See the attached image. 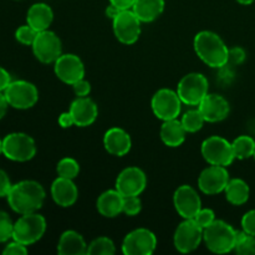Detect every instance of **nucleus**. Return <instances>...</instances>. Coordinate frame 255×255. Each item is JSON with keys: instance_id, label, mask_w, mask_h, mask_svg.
<instances>
[{"instance_id": "5", "label": "nucleus", "mask_w": 255, "mask_h": 255, "mask_svg": "<svg viewBox=\"0 0 255 255\" xmlns=\"http://www.w3.org/2000/svg\"><path fill=\"white\" fill-rule=\"evenodd\" d=\"M2 154L15 162L30 161L36 154V144L29 134L14 132L2 139Z\"/></svg>"}, {"instance_id": "27", "label": "nucleus", "mask_w": 255, "mask_h": 255, "mask_svg": "<svg viewBox=\"0 0 255 255\" xmlns=\"http://www.w3.org/2000/svg\"><path fill=\"white\" fill-rule=\"evenodd\" d=\"M227 201L233 206H243L247 203L251 196V189H249L248 183L241 178H233L229 179L228 184H227L226 189Z\"/></svg>"}, {"instance_id": "6", "label": "nucleus", "mask_w": 255, "mask_h": 255, "mask_svg": "<svg viewBox=\"0 0 255 255\" xmlns=\"http://www.w3.org/2000/svg\"><path fill=\"white\" fill-rule=\"evenodd\" d=\"M208 80L198 72H191L181 79L177 86V94L182 102L188 106H198L208 95Z\"/></svg>"}, {"instance_id": "26", "label": "nucleus", "mask_w": 255, "mask_h": 255, "mask_svg": "<svg viewBox=\"0 0 255 255\" xmlns=\"http://www.w3.org/2000/svg\"><path fill=\"white\" fill-rule=\"evenodd\" d=\"M164 10V0H136L132 11L142 22L154 21Z\"/></svg>"}, {"instance_id": "48", "label": "nucleus", "mask_w": 255, "mask_h": 255, "mask_svg": "<svg viewBox=\"0 0 255 255\" xmlns=\"http://www.w3.org/2000/svg\"><path fill=\"white\" fill-rule=\"evenodd\" d=\"M0 153H2V139H0Z\"/></svg>"}, {"instance_id": "44", "label": "nucleus", "mask_w": 255, "mask_h": 255, "mask_svg": "<svg viewBox=\"0 0 255 255\" xmlns=\"http://www.w3.org/2000/svg\"><path fill=\"white\" fill-rule=\"evenodd\" d=\"M134 1H136V0H110V4L115 5V6H117L121 10H125V9H132Z\"/></svg>"}, {"instance_id": "49", "label": "nucleus", "mask_w": 255, "mask_h": 255, "mask_svg": "<svg viewBox=\"0 0 255 255\" xmlns=\"http://www.w3.org/2000/svg\"><path fill=\"white\" fill-rule=\"evenodd\" d=\"M253 157H254V159H255V152H254V156Z\"/></svg>"}, {"instance_id": "38", "label": "nucleus", "mask_w": 255, "mask_h": 255, "mask_svg": "<svg viewBox=\"0 0 255 255\" xmlns=\"http://www.w3.org/2000/svg\"><path fill=\"white\" fill-rule=\"evenodd\" d=\"M2 254L4 255H25V254H27V249H26V246H24V244L19 243V242H16L12 239L11 243H9L6 247H5V249L2 251Z\"/></svg>"}, {"instance_id": "3", "label": "nucleus", "mask_w": 255, "mask_h": 255, "mask_svg": "<svg viewBox=\"0 0 255 255\" xmlns=\"http://www.w3.org/2000/svg\"><path fill=\"white\" fill-rule=\"evenodd\" d=\"M237 232L227 222L216 219L211 226L203 229V241L211 252L226 254L236 248Z\"/></svg>"}, {"instance_id": "29", "label": "nucleus", "mask_w": 255, "mask_h": 255, "mask_svg": "<svg viewBox=\"0 0 255 255\" xmlns=\"http://www.w3.org/2000/svg\"><path fill=\"white\" fill-rule=\"evenodd\" d=\"M181 122L182 125H183L184 129H186L188 133H194V132H198L199 129L203 127L206 120H204L203 115L199 111V109H196L189 110L188 112H186V114L182 116Z\"/></svg>"}, {"instance_id": "28", "label": "nucleus", "mask_w": 255, "mask_h": 255, "mask_svg": "<svg viewBox=\"0 0 255 255\" xmlns=\"http://www.w3.org/2000/svg\"><path fill=\"white\" fill-rule=\"evenodd\" d=\"M236 158L247 159L254 156L255 141L251 136H239L232 142Z\"/></svg>"}, {"instance_id": "46", "label": "nucleus", "mask_w": 255, "mask_h": 255, "mask_svg": "<svg viewBox=\"0 0 255 255\" xmlns=\"http://www.w3.org/2000/svg\"><path fill=\"white\" fill-rule=\"evenodd\" d=\"M120 11H121V9H119V7L115 6V5L110 4L109 6L106 7V16L110 17V19L114 20L115 17H116L117 15L120 14Z\"/></svg>"}, {"instance_id": "33", "label": "nucleus", "mask_w": 255, "mask_h": 255, "mask_svg": "<svg viewBox=\"0 0 255 255\" xmlns=\"http://www.w3.org/2000/svg\"><path fill=\"white\" fill-rule=\"evenodd\" d=\"M14 223L9 214L4 211H0V243H5L9 239H12Z\"/></svg>"}, {"instance_id": "34", "label": "nucleus", "mask_w": 255, "mask_h": 255, "mask_svg": "<svg viewBox=\"0 0 255 255\" xmlns=\"http://www.w3.org/2000/svg\"><path fill=\"white\" fill-rule=\"evenodd\" d=\"M37 34H39V31H36L34 27H31L29 24H26L20 26L19 29L15 31V37H16V40L20 44L32 45L35 39H36Z\"/></svg>"}, {"instance_id": "9", "label": "nucleus", "mask_w": 255, "mask_h": 255, "mask_svg": "<svg viewBox=\"0 0 255 255\" xmlns=\"http://www.w3.org/2000/svg\"><path fill=\"white\" fill-rule=\"evenodd\" d=\"M182 100L173 90L161 89L153 95L151 101L152 111L162 121L178 119L182 110Z\"/></svg>"}, {"instance_id": "45", "label": "nucleus", "mask_w": 255, "mask_h": 255, "mask_svg": "<svg viewBox=\"0 0 255 255\" xmlns=\"http://www.w3.org/2000/svg\"><path fill=\"white\" fill-rule=\"evenodd\" d=\"M9 106L10 105H9V102H7L5 95L2 94V92H0V120H1L5 115H6L7 107Z\"/></svg>"}, {"instance_id": "7", "label": "nucleus", "mask_w": 255, "mask_h": 255, "mask_svg": "<svg viewBox=\"0 0 255 255\" xmlns=\"http://www.w3.org/2000/svg\"><path fill=\"white\" fill-rule=\"evenodd\" d=\"M201 152L203 158L209 164L216 166L228 167L236 159L232 143L221 136H212L204 139Z\"/></svg>"}, {"instance_id": "32", "label": "nucleus", "mask_w": 255, "mask_h": 255, "mask_svg": "<svg viewBox=\"0 0 255 255\" xmlns=\"http://www.w3.org/2000/svg\"><path fill=\"white\" fill-rule=\"evenodd\" d=\"M234 251L239 255H255V237L244 231L237 232V243Z\"/></svg>"}, {"instance_id": "14", "label": "nucleus", "mask_w": 255, "mask_h": 255, "mask_svg": "<svg viewBox=\"0 0 255 255\" xmlns=\"http://www.w3.org/2000/svg\"><path fill=\"white\" fill-rule=\"evenodd\" d=\"M174 208L183 219H192L202 208V201L198 192L188 184L178 187L173 196Z\"/></svg>"}, {"instance_id": "23", "label": "nucleus", "mask_w": 255, "mask_h": 255, "mask_svg": "<svg viewBox=\"0 0 255 255\" xmlns=\"http://www.w3.org/2000/svg\"><path fill=\"white\" fill-rule=\"evenodd\" d=\"M52 20H54V12H52L51 7L45 2H36L27 10V24L34 27L36 31L40 32L44 30H49Z\"/></svg>"}, {"instance_id": "19", "label": "nucleus", "mask_w": 255, "mask_h": 255, "mask_svg": "<svg viewBox=\"0 0 255 255\" xmlns=\"http://www.w3.org/2000/svg\"><path fill=\"white\" fill-rule=\"evenodd\" d=\"M70 114L74 117L75 125L79 127L91 126L97 119L99 110L96 104L87 97H77L70 106Z\"/></svg>"}, {"instance_id": "30", "label": "nucleus", "mask_w": 255, "mask_h": 255, "mask_svg": "<svg viewBox=\"0 0 255 255\" xmlns=\"http://www.w3.org/2000/svg\"><path fill=\"white\" fill-rule=\"evenodd\" d=\"M116 253L114 242L107 237H100L92 241L87 247V254L90 255H112Z\"/></svg>"}, {"instance_id": "39", "label": "nucleus", "mask_w": 255, "mask_h": 255, "mask_svg": "<svg viewBox=\"0 0 255 255\" xmlns=\"http://www.w3.org/2000/svg\"><path fill=\"white\" fill-rule=\"evenodd\" d=\"M72 87H74V92L77 97H87L90 92H91V85L85 79H81L77 82H75Z\"/></svg>"}, {"instance_id": "15", "label": "nucleus", "mask_w": 255, "mask_h": 255, "mask_svg": "<svg viewBox=\"0 0 255 255\" xmlns=\"http://www.w3.org/2000/svg\"><path fill=\"white\" fill-rule=\"evenodd\" d=\"M229 179L231 178L227 167L211 164L199 174L198 187L204 194H218L224 192Z\"/></svg>"}, {"instance_id": "13", "label": "nucleus", "mask_w": 255, "mask_h": 255, "mask_svg": "<svg viewBox=\"0 0 255 255\" xmlns=\"http://www.w3.org/2000/svg\"><path fill=\"white\" fill-rule=\"evenodd\" d=\"M31 46L36 59L42 64L55 62L62 55L61 40L50 30L40 31Z\"/></svg>"}, {"instance_id": "10", "label": "nucleus", "mask_w": 255, "mask_h": 255, "mask_svg": "<svg viewBox=\"0 0 255 255\" xmlns=\"http://www.w3.org/2000/svg\"><path fill=\"white\" fill-rule=\"evenodd\" d=\"M203 241V228L192 219H184L174 232V247L181 253H191L196 251Z\"/></svg>"}, {"instance_id": "37", "label": "nucleus", "mask_w": 255, "mask_h": 255, "mask_svg": "<svg viewBox=\"0 0 255 255\" xmlns=\"http://www.w3.org/2000/svg\"><path fill=\"white\" fill-rule=\"evenodd\" d=\"M242 228L246 233L255 237V209L244 214L242 218Z\"/></svg>"}, {"instance_id": "31", "label": "nucleus", "mask_w": 255, "mask_h": 255, "mask_svg": "<svg viewBox=\"0 0 255 255\" xmlns=\"http://www.w3.org/2000/svg\"><path fill=\"white\" fill-rule=\"evenodd\" d=\"M56 172L59 177H62V178L75 179L80 173V164L76 159L71 158V157H65V158L60 159L57 163Z\"/></svg>"}, {"instance_id": "35", "label": "nucleus", "mask_w": 255, "mask_h": 255, "mask_svg": "<svg viewBox=\"0 0 255 255\" xmlns=\"http://www.w3.org/2000/svg\"><path fill=\"white\" fill-rule=\"evenodd\" d=\"M142 202L138 196L124 197V208L122 213L127 214L128 217H134L141 212Z\"/></svg>"}, {"instance_id": "20", "label": "nucleus", "mask_w": 255, "mask_h": 255, "mask_svg": "<svg viewBox=\"0 0 255 255\" xmlns=\"http://www.w3.org/2000/svg\"><path fill=\"white\" fill-rule=\"evenodd\" d=\"M51 197L57 206L67 208L76 203L79 189L74 183V179L57 177L51 184Z\"/></svg>"}, {"instance_id": "16", "label": "nucleus", "mask_w": 255, "mask_h": 255, "mask_svg": "<svg viewBox=\"0 0 255 255\" xmlns=\"http://www.w3.org/2000/svg\"><path fill=\"white\" fill-rule=\"evenodd\" d=\"M147 186V177L138 167H127L116 179V189L124 197L139 196Z\"/></svg>"}, {"instance_id": "1", "label": "nucleus", "mask_w": 255, "mask_h": 255, "mask_svg": "<svg viewBox=\"0 0 255 255\" xmlns=\"http://www.w3.org/2000/svg\"><path fill=\"white\" fill-rule=\"evenodd\" d=\"M45 196L44 187L39 182L21 181L12 184L6 198L12 211L19 214H27L41 208Z\"/></svg>"}, {"instance_id": "4", "label": "nucleus", "mask_w": 255, "mask_h": 255, "mask_svg": "<svg viewBox=\"0 0 255 255\" xmlns=\"http://www.w3.org/2000/svg\"><path fill=\"white\" fill-rule=\"evenodd\" d=\"M46 232V221L41 214L27 213L21 214L14 223L12 239L24 246H31L44 237Z\"/></svg>"}, {"instance_id": "21", "label": "nucleus", "mask_w": 255, "mask_h": 255, "mask_svg": "<svg viewBox=\"0 0 255 255\" xmlns=\"http://www.w3.org/2000/svg\"><path fill=\"white\" fill-rule=\"evenodd\" d=\"M104 146L112 156H126L132 147L131 136L120 127H112L107 129L104 136Z\"/></svg>"}, {"instance_id": "42", "label": "nucleus", "mask_w": 255, "mask_h": 255, "mask_svg": "<svg viewBox=\"0 0 255 255\" xmlns=\"http://www.w3.org/2000/svg\"><path fill=\"white\" fill-rule=\"evenodd\" d=\"M57 121H59V125L62 128H70V127H72L75 125L74 117L70 114V111L62 112L59 116V120H57Z\"/></svg>"}, {"instance_id": "18", "label": "nucleus", "mask_w": 255, "mask_h": 255, "mask_svg": "<svg viewBox=\"0 0 255 255\" xmlns=\"http://www.w3.org/2000/svg\"><path fill=\"white\" fill-rule=\"evenodd\" d=\"M199 111L203 115L206 122H221L228 117L231 106L229 102L221 95L208 94L201 104L198 105Z\"/></svg>"}, {"instance_id": "47", "label": "nucleus", "mask_w": 255, "mask_h": 255, "mask_svg": "<svg viewBox=\"0 0 255 255\" xmlns=\"http://www.w3.org/2000/svg\"><path fill=\"white\" fill-rule=\"evenodd\" d=\"M237 1L242 5H251V4H253L255 0H237Z\"/></svg>"}, {"instance_id": "43", "label": "nucleus", "mask_w": 255, "mask_h": 255, "mask_svg": "<svg viewBox=\"0 0 255 255\" xmlns=\"http://www.w3.org/2000/svg\"><path fill=\"white\" fill-rule=\"evenodd\" d=\"M11 82V76L5 69L0 67V92L5 91L9 84Z\"/></svg>"}, {"instance_id": "12", "label": "nucleus", "mask_w": 255, "mask_h": 255, "mask_svg": "<svg viewBox=\"0 0 255 255\" xmlns=\"http://www.w3.org/2000/svg\"><path fill=\"white\" fill-rule=\"evenodd\" d=\"M157 238L149 229L138 228L129 232L122 243V253L126 255H151L156 251Z\"/></svg>"}, {"instance_id": "17", "label": "nucleus", "mask_w": 255, "mask_h": 255, "mask_svg": "<svg viewBox=\"0 0 255 255\" xmlns=\"http://www.w3.org/2000/svg\"><path fill=\"white\" fill-rule=\"evenodd\" d=\"M54 64L55 74L65 84L72 86L75 82L85 77L84 62L77 55L62 54Z\"/></svg>"}, {"instance_id": "25", "label": "nucleus", "mask_w": 255, "mask_h": 255, "mask_svg": "<svg viewBox=\"0 0 255 255\" xmlns=\"http://www.w3.org/2000/svg\"><path fill=\"white\" fill-rule=\"evenodd\" d=\"M161 139L166 146L168 147H179L186 139L187 131L184 129L181 120H167L163 121L161 126Z\"/></svg>"}, {"instance_id": "8", "label": "nucleus", "mask_w": 255, "mask_h": 255, "mask_svg": "<svg viewBox=\"0 0 255 255\" xmlns=\"http://www.w3.org/2000/svg\"><path fill=\"white\" fill-rule=\"evenodd\" d=\"M5 97L11 107L17 110H26L34 106L39 100L36 86L29 81L16 80L11 81L4 91Z\"/></svg>"}, {"instance_id": "24", "label": "nucleus", "mask_w": 255, "mask_h": 255, "mask_svg": "<svg viewBox=\"0 0 255 255\" xmlns=\"http://www.w3.org/2000/svg\"><path fill=\"white\" fill-rule=\"evenodd\" d=\"M87 244L80 233L66 231L61 234L57 244V253L60 255H84L87 254Z\"/></svg>"}, {"instance_id": "41", "label": "nucleus", "mask_w": 255, "mask_h": 255, "mask_svg": "<svg viewBox=\"0 0 255 255\" xmlns=\"http://www.w3.org/2000/svg\"><path fill=\"white\" fill-rule=\"evenodd\" d=\"M11 186L12 184L11 182H10V178L6 174V172L0 169V198L7 196Z\"/></svg>"}, {"instance_id": "36", "label": "nucleus", "mask_w": 255, "mask_h": 255, "mask_svg": "<svg viewBox=\"0 0 255 255\" xmlns=\"http://www.w3.org/2000/svg\"><path fill=\"white\" fill-rule=\"evenodd\" d=\"M193 219L204 229L208 226H211V224L216 221V214H214V212L212 211V209L201 208V211L197 213V216L194 217Z\"/></svg>"}, {"instance_id": "11", "label": "nucleus", "mask_w": 255, "mask_h": 255, "mask_svg": "<svg viewBox=\"0 0 255 255\" xmlns=\"http://www.w3.org/2000/svg\"><path fill=\"white\" fill-rule=\"evenodd\" d=\"M114 32L120 42L132 45L138 40L141 35V20L132 11V9H125L112 20Z\"/></svg>"}, {"instance_id": "2", "label": "nucleus", "mask_w": 255, "mask_h": 255, "mask_svg": "<svg viewBox=\"0 0 255 255\" xmlns=\"http://www.w3.org/2000/svg\"><path fill=\"white\" fill-rule=\"evenodd\" d=\"M194 50L199 59L213 69H221L228 64L229 49L218 34L213 31L198 32L194 36Z\"/></svg>"}, {"instance_id": "22", "label": "nucleus", "mask_w": 255, "mask_h": 255, "mask_svg": "<svg viewBox=\"0 0 255 255\" xmlns=\"http://www.w3.org/2000/svg\"><path fill=\"white\" fill-rule=\"evenodd\" d=\"M96 207L99 213L105 218H115L122 213L124 196L117 189H110L99 197Z\"/></svg>"}, {"instance_id": "40", "label": "nucleus", "mask_w": 255, "mask_h": 255, "mask_svg": "<svg viewBox=\"0 0 255 255\" xmlns=\"http://www.w3.org/2000/svg\"><path fill=\"white\" fill-rule=\"evenodd\" d=\"M246 60V51L242 47H233L229 49V59L228 64L232 65H241Z\"/></svg>"}]
</instances>
